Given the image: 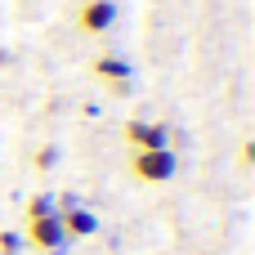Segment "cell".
<instances>
[{"mask_svg":"<svg viewBox=\"0 0 255 255\" xmlns=\"http://www.w3.org/2000/svg\"><path fill=\"white\" fill-rule=\"evenodd\" d=\"M130 175L139 184H166L179 175V152L175 148H157V152H130Z\"/></svg>","mask_w":255,"mask_h":255,"instance_id":"cell-1","label":"cell"},{"mask_svg":"<svg viewBox=\"0 0 255 255\" xmlns=\"http://www.w3.org/2000/svg\"><path fill=\"white\" fill-rule=\"evenodd\" d=\"M90 76L103 81L112 99H126V94L134 90V67H130L121 54H99V58L90 63Z\"/></svg>","mask_w":255,"mask_h":255,"instance_id":"cell-2","label":"cell"},{"mask_svg":"<svg viewBox=\"0 0 255 255\" xmlns=\"http://www.w3.org/2000/svg\"><path fill=\"white\" fill-rule=\"evenodd\" d=\"M121 139L130 143V152H157V148H170V126L130 117V121L121 126Z\"/></svg>","mask_w":255,"mask_h":255,"instance_id":"cell-3","label":"cell"},{"mask_svg":"<svg viewBox=\"0 0 255 255\" xmlns=\"http://www.w3.org/2000/svg\"><path fill=\"white\" fill-rule=\"evenodd\" d=\"M117 18H121L117 0H81L76 4V31L81 36H108L117 27Z\"/></svg>","mask_w":255,"mask_h":255,"instance_id":"cell-4","label":"cell"},{"mask_svg":"<svg viewBox=\"0 0 255 255\" xmlns=\"http://www.w3.org/2000/svg\"><path fill=\"white\" fill-rule=\"evenodd\" d=\"M22 247H31V251H45V255H58L63 247H67V233H63V224H58V215L27 220V229H22Z\"/></svg>","mask_w":255,"mask_h":255,"instance_id":"cell-5","label":"cell"},{"mask_svg":"<svg viewBox=\"0 0 255 255\" xmlns=\"http://www.w3.org/2000/svg\"><path fill=\"white\" fill-rule=\"evenodd\" d=\"M45 215H54V193H31L22 202V220H45Z\"/></svg>","mask_w":255,"mask_h":255,"instance_id":"cell-6","label":"cell"},{"mask_svg":"<svg viewBox=\"0 0 255 255\" xmlns=\"http://www.w3.org/2000/svg\"><path fill=\"white\" fill-rule=\"evenodd\" d=\"M54 166H58V148H54V143H45V148L31 152V170H36V175H49Z\"/></svg>","mask_w":255,"mask_h":255,"instance_id":"cell-7","label":"cell"},{"mask_svg":"<svg viewBox=\"0 0 255 255\" xmlns=\"http://www.w3.org/2000/svg\"><path fill=\"white\" fill-rule=\"evenodd\" d=\"M22 233H13V229H0V255H22Z\"/></svg>","mask_w":255,"mask_h":255,"instance_id":"cell-8","label":"cell"},{"mask_svg":"<svg viewBox=\"0 0 255 255\" xmlns=\"http://www.w3.org/2000/svg\"><path fill=\"white\" fill-rule=\"evenodd\" d=\"M9 63H13V54H9V49H0V67H9Z\"/></svg>","mask_w":255,"mask_h":255,"instance_id":"cell-9","label":"cell"}]
</instances>
